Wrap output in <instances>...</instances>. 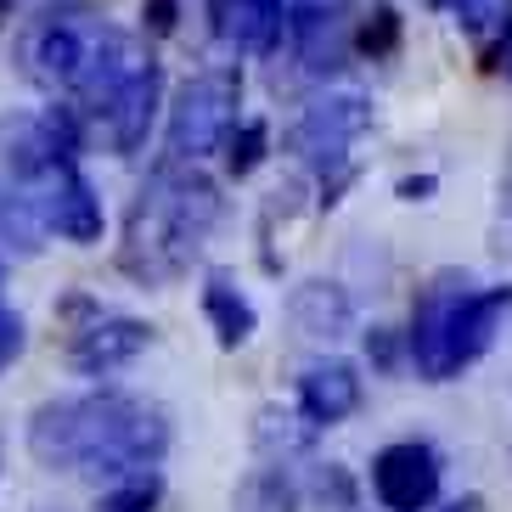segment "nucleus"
Segmentation results:
<instances>
[{"instance_id":"6","label":"nucleus","mask_w":512,"mask_h":512,"mask_svg":"<svg viewBox=\"0 0 512 512\" xmlns=\"http://www.w3.org/2000/svg\"><path fill=\"white\" fill-rule=\"evenodd\" d=\"M366 124H372L366 96H321V102H310L299 113V124L287 130V152L327 181L332 169H344L349 147L366 136Z\"/></svg>"},{"instance_id":"12","label":"nucleus","mask_w":512,"mask_h":512,"mask_svg":"<svg viewBox=\"0 0 512 512\" xmlns=\"http://www.w3.org/2000/svg\"><path fill=\"white\" fill-rule=\"evenodd\" d=\"M512 310V287H473L451 316V332H445V377H456L462 366H473L484 349L496 344L501 316Z\"/></svg>"},{"instance_id":"24","label":"nucleus","mask_w":512,"mask_h":512,"mask_svg":"<svg viewBox=\"0 0 512 512\" xmlns=\"http://www.w3.org/2000/svg\"><path fill=\"white\" fill-rule=\"evenodd\" d=\"M23 355V316H17L12 304H6V293H0V372Z\"/></svg>"},{"instance_id":"9","label":"nucleus","mask_w":512,"mask_h":512,"mask_svg":"<svg viewBox=\"0 0 512 512\" xmlns=\"http://www.w3.org/2000/svg\"><path fill=\"white\" fill-rule=\"evenodd\" d=\"M287 34H293V51L310 74H332L349 57V6L344 0H293Z\"/></svg>"},{"instance_id":"15","label":"nucleus","mask_w":512,"mask_h":512,"mask_svg":"<svg viewBox=\"0 0 512 512\" xmlns=\"http://www.w3.org/2000/svg\"><path fill=\"white\" fill-rule=\"evenodd\" d=\"M40 226L57 231V237L68 242H96L102 237V197H96V186L85 181V169H62V181L51 186L46 209H40Z\"/></svg>"},{"instance_id":"5","label":"nucleus","mask_w":512,"mask_h":512,"mask_svg":"<svg viewBox=\"0 0 512 512\" xmlns=\"http://www.w3.org/2000/svg\"><path fill=\"white\" fill-rule=\"evenodd\" d=\"M237 107H242L237 68L197 74L169 107V164H197V158L226 147V136L237 130Z\"/></svg>"},{"instance_id":"16","label":"nucleus","mask_w":512,"mask_h":512,"mask_svg":"<svg viewBox=\"0 0 512 512\" xmlns=\"http://www.w3.org/2000/svg\"><path fill=\"white\" fill-rule=\"evenodd\" d=\"M287 316H293V327H299L304 338H344V332L355 327V304H349L344 287L304 282L299 293H293V304H287Z\"/></svg>"},{"instance_id":"3","label":"nucleus","mask_w":512,"mask_h":512,"mask_svg":"<svg viewBox=\"0 0 512 512\" xmlns=\"http://www.w3.org/2000/svg\"><path fill=\"white\" fill-rule=\"evenodd\" d=\"M141 62L147 57L136 51V40L107 29L102 17H91V12H51L23 34V68H29V79H40L46 91L79 96L91 113L136 74Z\"/></svg>"},{"instance_id":"20","label":"nucleus","mask_w":512,"mask_h":512,"mask_svg":"<svg viewBox=\"0 0 512 512\" xmlns=\"http://www.w3.org/2000/svg\"><path fill=\"white\" fill-rule=\"evenodd\" d=\"M158 496H164V479H158V473H130L124 484L107 490L96 512H152V507H158Z\"/></svg>"},{"instance_id":"19","label":"nucleus","mask_w":512,"mask_h":512,"mask_svg":"<svg viewBox=\"0 0 512 512\" xmlns=\"http://www.w3.org/2000/svg\"><path fill=\"white\" fill-rule=\"evenodd\" d=\"M445 6H451V17L473 40H490V34H501L512 23V0H445Z\"/></svg>"},{"instance_id":"8","label":"nucleus","mask_w":512,"mask_h":512,"mask_svg":"<svg viewBox=\"0 0 512 512\" xmlns=\"http://www.w3.org/2000/svg\"><path fill=\"white\" fill-rule=\"evenodd\" d=\"M473 293V276L467 271H439L434 282L417 293V310H411V361L428 383H445V332H451L456 304Z\"/></svg>"},{"instance_id":"7","label":"nucleus","mask_w":512,"mask_h":512,"mask_svg":"<svg viewBox=\"0 0 512 512\" xmlns=\"http://www.w3.org/2000/svg\"><path fill=\"white\" fill-rule=\"evenodd\" d=\"M372 496L383 512H428L439 501V451L428 439H394L372 456Z\"/></svg>"},{"instance_id":"14","label":"nucleus","mask_w":512,"mask_h":512,"mask_svg":"<svg viewBox=\"0 0 512 512\" xmlns=\"http://www.w3.org/2000/svg\"><path fill=\"white\" fill-rule=\"evenodd\" d=\"M355 406H361V372L349 361H316L304 366L299 377V411L310 428H332V422L355 417Z\"/></svg>"},{"instance_id":"22","label":"nucleus","mask_w":512,"mask_h":512,"mask_svg":"<svg viewBox=\"0 0 512 512\" xmlns=\"http://www.w3.org/2000/svg\"><path fill=\"white\" fill-rule=\"evenodd\" d=\"M355 46L366 51V57H394V46H400V12H389V6H377L372 17L361 23V34H355Z\"/></svg>"},{"instance_id":"26","label":"nucleus","mask_w":512,"mask_h":512,"mask_svg":"<svg viewBox=\"0 0 512 512\" xmlns=\"http://www.w3.org/2000/svg\"><path fill=\"white\" fill-rule=\"evenodd\" d=\"M484 68H490V74H507V79H512V23L501 29V46L484 51Z\"/></svg>"},{"instance_id":"13","label":"nucleus","mask_w":512,"mask_h":512,"mask_svg":"<svg viewBox=\"0 0 512 512\" xmlns=\"http://www.w3.org/2000/svg\"><path fill=\"white\" fill-rule=\"evenodd\" d=\"M214 34L248 57H271L287 34V0H209Z\"/></svg>"},{"instance_id":"10","label":"nucleus","mask_w":512,"mask_h":512,"mask_svg":"<svg viewBox=\"0 0 512 512\" xmlns=\"http://www.w3.org/2000/svg\"><path fill=\"white\" fill-rule=\"evenodd\" d=\"M158 96H164V74H158V62L147 57L119 91L96 107V119H102V130H107V147L141 152V141H147V130H152V113H158Z\"/></svg>"},{"instance_id":"2","label":"nucleus","mask_w":512,"mask_h":512,"mask_svg":"<svg viewBox=\"0 0 512 512\" xmlns=\"http://www.w3.org/2000/svg\"><path fill=\"white\" fill-rule=\"evenodd\" d=\"M214 220H220V192L214 181L197 175V164H158L147 186L136 192L130 214H124V248L119 271L136 276L141 287L181 282L192 271V259L203 254Z\"/></svg>"},{"instance_id":"4","label":"nucleus","mask_w":512,"mask_h":512,"mask_svg":"<svg viewBox=\"0 0 512 512\" xmlns=\"http://www.w3.org/2000/svg\"><path fill=\"white\" fill-rule=\"evenodd\" d=\"M74 147L79 136L68 113H6L0 119V209L40 220L62 169H74Z\"/></svg>"},{"instance_id":"27","label":"nucleus","mask_w":512,"mask_h":512,"mask_svg":"<svg viewBox=\"0 0 512 512\" xmlns=\"http://www.w3.org/2000/svg\"><path fill=\"white\" fill-rule=\"evenodd\" d=\"M451 512H484V501H479V496H467V501H456Z\"/></svg>"},{"instance_id":"25","label":"nucleus","mask_w":512,"mask_h":512,"mask_svg":"<svg viewBox=\"0 0 512 512\" xmlns=\"http://www.w3.org/2000/svg\"><path fill=\"white\" fill-rule=\"evenodd\" d=\"M175 17H181V0H147V29L152 34H169Z\"/></svg>"},{"instance_id":"18","label":"nucleus","mask_w":512,"mask_h":512,"mask_svg":"<svg viewBox=\"0 0 512 512\" xmlns=\"http://www.w3.org/2000/svg\"><path fill=\"white\" fill-rule=\"evenodd\" d=\"M231 512H299V484H293L287 467H254L237 484Z\"/></svg>"},{"instance_id":"1","label":"nucleus","mask_w":512,"mask_h":512,"mask_svg":"<svg viewBox=\"0 0 512 512\" xmlns=\"http://www.w3.org/2000/svg\"><path fill=\"white\" fill-rule=\"evenodd\" d=\"M34 462L62 473H152L169 451V417L141 394H68L46 400L29 422Z\"/></svg>"},{"instance_id":"11","label":"nucleus","mask_w":512,"mask_h":512,"mask_svg":"<svg viewBox=\"0 0 512 512\" xmlns=\"http://www.w3.org/2000/svg\"><path fill=\"white\" fill-rule=\"evenodd\" d=\"M147 344H152L147 321H136V316H102V310H96V316L74 332L68 361H74V372H85V377H107V372H119V366H130Z\"/></svg>"},{"instance_id":"17","label":"nucleus","mask_w":512,"mask_h":512,"mask_svg":"<svg viewBox=\"0 0 512 512\" xmlns=\"http://www.w3.org/2000/svg\"><path fill=\"white\" fill-rule=\"evenodd\" d=\"M203 316H209L214 338H220L226 349L248 344V338H254V327H259L248 293H242V287H231V276H209V282H203Z\"/></svg>"},{"instance_id":"21","label":"nucleus","mask_w":512,"mask_h":512,"mask_svg":"<svg viewBox=\"0 0 512 512\" xmlns=\"http://www.w3.org/2000/svg\"><path fill=\"white\" fill-rule=\"evenodd\" d=\"M265 141H271V130L259 119H248V124H237L226 136V164H231V175H254L259 164H265Z\"/></svg>"},{"instance_id":"23","label":"nucleus","mask_w":512,"mask_h":512,"mask_svg":"<svg viewBox=\"0 0 512 512\" xmlns=\"http://www.w3.org/2000/svg\"><path fill=\"white\" fill-rule=\"evenodd\" d=\"M490 254H496V259H512V141H507V164H501L496 220H490Z\"/></svg>"}]
</instances>
